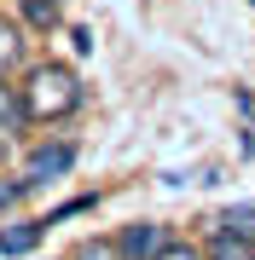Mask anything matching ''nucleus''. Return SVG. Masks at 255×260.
Returning a JSON list of instances; mask_svg holds the SVG:
<instances>
[{"label":"nucleus","instance_id":"nucleus-1","mask_svg":"<svg viewBox=\"0 0 255 260\" xmlns=\"http://www.w3.org/2000/svg\"><path fill=\"white\" fill-rule=\"evenodd\" d=\"M23 99H29V121H58V116L81 110L87 93H81V75H76V70H64V64H41V70H29Z\"/></svg>","mask_w":255,"mask_h":260},{"label":"nucleus","instance_id":"nucleus-2","mask_svg":"<svg viewBox=\"0 0 255 260\" xmlns=\"http://www.w3.org/2000/svg\"><path fill=\"white\" fill-rule=\"evenodd\" d=\"M128 260H157L162 249H168V237H162V225H151V220H139V225H128L122 232V243H116Z\"/></svg>","mask_w":255,"mask_h":260},{"label":"nucleus","instance_id":"nucleus-3","mask_svg":"<svg viewBox=\"0 0 255 260\" xmlns=\"http://www.w3.org/2000/svg\"><path fill=\"white\" fill-rule=\"evenodd\" d=\"M70 162H76V145H52V150H35L23 174L41 185V179H58V174H70Z\"/></svg>","mask_w":255,"mask_h":260},{"label":"nucleus","instance_id":"nucleus-4","mask_svg":"<svg viewBox=\"0 0 255 260\" xmlns=\"http://www.w3.org/2000/svg\"><path fill=\"white\" fill-rule=\"evenodd\" d=\"M41 237H47V220H18V225L0 232V254H29Z\"/></svg>","mask_w":255,"mask_h":260},{"label":"nucleus","instance_id":"nucleus-5","mask_svg":"<svg viewBox=\"0 0 255 260\" xmlns=\"http://www.w3.org/2000/svg\"><path fill=\"white\" fill-rule=\"evenodd\" d=\"M209 260H255V243L238 237V232H220L215 243H209Z\"/></svg>","mask_w":255,"mask_h":260},{"label":"nucleus","instance_id":"nucleus-6","mask_svg":"<svg viewBox=\"0 0 255 260\" xmlns=\"http://www.w3.org/2000/svg\"><path fill=\"white\" fill-rule=\"evenodd\" d=\"M0 121H6L12 133H18L23 121H29V99L18 93V87H0Z\"/></svg>","mask_w":255,"mask_h":260},{"label":"nucleus","instance_id":"nucleus-7","mask_svg":"<svg viewBox=\"0 0 255 260\" xmlns=\"http://www.w3.org/2000/svg\"><path fill=\"white\" fill-rule=\"evenodd\" d=\"M220 232H238V237L255 243V203H232L226 214H220Z\"/></svg>","mask_w":255,"mask_h":260},{"label":"nucleus","instance_id":"nucleus-8","mask_svg":"<svg viewBox=\"0 0 255 260\" xmlns=\"http://www.w3.org/2000/svg\"><path fill=\"white\" fill-rule=\"evenodd\" d=\"M18 58H23V29L0 18V75H6L12 64H18Z\"/></svg>","mask_w":255,"mask_h":260},{"label":"nucleus","instance_id":"nucleus-9","mask_svg":"<svg viewBox=\"0 0 255 260\" xmlns=\"http://www.w3.org/2000/svg\"><path fill=\"white\" fill-rule=\"evenodd\" d=\"M23 23L29 29H58V0H23Z\"/></svg>","mask_w":255,"mask_h":260},{"label":"nucleus","instance_id":"nucleus-10","mask_svg":"<svg viewBox=\"0 0 255 260\" xmlns=\"http://www.w3.org/2000/svg\"><path fill=\"white\" fill-rule=\"evenodd\" d=\"M157 260H209V254H203V249H191V243H168Z\"/></svg>","mask_w":255,"mask_h":260}]
</instances>
